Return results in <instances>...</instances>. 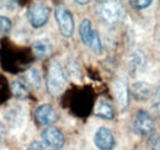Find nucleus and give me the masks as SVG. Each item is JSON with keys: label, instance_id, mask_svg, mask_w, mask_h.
I'll return each mask as SVG.
<instances>
[{"label": "nucleus", "instance_id": "obj_17", "mask_svg": "<svg viewBox=\"0 0 160 150\" xmlns=\"http://www.w3.org/2000/svg\"><path fill=\"white\" fill-rule=\"evenodd\" d=\"M89 48L98 56H100L102 53V43H101L100 36H99V32L96 30H94L92 32V36L90 39V43H89Z\"/></svg>", "mask_w": 160, "mask_h": 150}, {"label": "nucleus", "instance_id": "obj_22", "mask_svg": "<svg viewBox=\"0 0 160 150\" xmlns=\"http://www.w3.org/2000/svg\"><path fill=\"white\" fill-rule=\"evenodd\" d=\"M27 150H46V148H44L43 143H41L38 140H35V142H32V143L28 145Z\"/></svg>", "mask_w": 160, "mask_h": 150}, {"label": "nucleus", "instance_id": "obj_2", "mask_svg": "<svg viewBox=\"0 0 160 150\" xmlns=\"http://www.w3.org/2000/svg\"><path fill=\"white\" fill-rule=\"evenodd\" d=\"M46 86H47V91L52 96H58L65 90L67 76L58 62H51L47 70Z\"/></svg>", "mask_w": 160, "mask_h": 150}, {"label": "nucleus", "instance_id": "obj_24", "mask_svg": "<svg viewBox=\"0 0 160 150\" xmlns=\"http://www.w3.org/2000/svg\"><path fill=\"white\" fill-rule=\"evenodd\" d=\"M89 1H75V4H79V5H86Z\"/></svg>", "mask_w": 160, "mask_h": 150}, {"label": "nucleus", "instance_id": "obj_8", "mask_svg": "<svg viewBox=\"0 0 160 150\" xmlns=\"http://www.w3.org/2000/svg\"><path fill=\"white\" fill-rule=\"evenodd\" d=\"M134 129L142 135H149L154 131V121L152 116L144 110H139L136 114Z\"/></svg>", "mask_w": 160, "mask_h": 150}, {"label": "nucleus", "instance_id": "obj_21", "mask_svg": "<svg viewBox=\"0 0 160 150\" xmlns=\"http://www.w3.org/2000/svg\"><path fill=\"white\" fill-rule=\"evenodd\" d=\"M154 110L160 116V86H158V89L154 94Z\"/></svg>", "mask_w": 160, "mask_h": 150}, {"label": "nucleus", "instance_id": "obj_15", "mask_svg": "<svg viewBox=\"0 0 160 150\" xmlns=\"http://www.w3.org/2000/svg\"><path fill=\"white\" fill-rule=\"evenodd\" d=\"M27 80L31 82L35 90H40L42 88V75H41L40 69L37 68H31L27 73Z\"/></svg>", "mask_w": 160, "mask_h": 150}, {"label": "nucleus", "instance_id": "obj_1", "mask_svg": "<svg viewBox=\"0 0 160 150\" xmlns=\"http://www.w3.org/2000/svg\"><path fill=\"white\" fill-rule=\"evenodd\" d=\"M96 14L105 25L116 26L123 21L126 12L120 2L102 1L96 5Z\"/></svg>", "mask_w": 160, "mask_h": 150}, {"label": "nucleus", "instance_id": "obj_12", "mask_svg": "<svg viewBox=\"0 0 160 150\" xmlns=\"http://www.w3.org/2000/svg\"><path fill=\"white\" fill-rule=\"evenodd\" d=\"M92 32H94V28H92V22L91 20L89 19H84L81 21L79 26V35L81 42L89 47V43H90V39L92 36Z\"/></svg>", "mask_w": 160, "mask_h": 150}, {"label": "nucleus", "instance_id": "obj_19", "mask_svg": "<svg viewBox=\"0 0 160 150\" xmlns=\"http://www.w3.org/2000/svg\"><path fill=\"white\" fill-rule=\"evenodd\" d=\"M149 147L152 150H160V135L154 133L149 138Z\"/></svg>", "mask_w": 160, "mask_h": 150}, {"label": "nucleus", "instance_id": "obj_25", "mask_svg": "<svg viewBox=\"0 0 160 150\" xmlns=\"http://www.w3.org/2000/svg\"><path fill=\"white\" fill-rule=\"evenodd\" d=\"M159 86H160V85H159Z\"/></svg>", "mask_w": 160, "mask_h": 150}, {"label": "nucleus", "instance_id": "obj_11", "mask_svg": "<svg viewBox=\"0 0 160 150\" xmlns=\"http://www.w3.org/2000/svg\"><path fill=\"white\" fill-rule=\"evenodd\" d=\"M32 48H33V52L36 53V56L38 57V58H44L48 54H51V52H52V43L47 38H41V39H37V41L33 42Z\"/></svg>", "mask_w": 160, "mask_h": 150}, {"label": "nucleus", "instance_id": "obj_23", "mask_svg": "<svg viewBox=\"0 0 160 150\" xmlns=\"http://www.w3.org/2000/svg\"><path fill=\"white\" fill-rule=\"evenodd\" d=\"M155 38L158 39V42L160 43V26L155 30Z\"/></svg>", "mask_w": 160, "mask_h": 150}, {"label": "nucleus", "instance_id": "obj_20", "mask_svg": "<svg viewBox=\"0 0 160 150\" xmlns=\"http://www.w3.org/2000/svg\"><path fill=\"white\" fill-rule=\"evenodd\" d=\"M152 4H153V1H150V0H144V1H131V5H132L133 8H136V9H139V10L149 8Z\"/></svg>", "mask_w": 160, "mask_h": 150}, {"label": "nucleus", "instance_id": "obj_7", "mask_svg": "<svg viewBox=\"0 0 160 150\" xmlns=\"http://www.w3.org/2000/svg\"><path fill=\"white\" fill-rule=\"evenodd\" d=\"M35 117L40 124L47 126V127H49L51 124H53L58 121V113L54 110V107L49 103L40 105L35 110Z\"/></svg>", "mask_w": 160, "mask_h": 150}, {"label": "nucleus", "instance_id": "obj_13", "mask_svg": "<svg viewBox=\"0 0 160 150\" xmlns=\"http://www.w3.org/2000/svg\"><path fill=\"white\" fill-rule=\"evenodd\" d=\"M95 114L98 117H100V118H103V119H112L115 117V111H113L112 106L107 101L100 100L98 102V105H96Z\"/></svg>", "mask_w": 160, "mask_h": 150}, {"label": "nucleus", "instance_id": "obj_9", "mask_svg": "<svg viewBox=\"0 0 160 150\" xmlns=\"http://www.w3.org/2000/svg\"><path fill=\"white\" fill-rule=\"evenodd\" d=\"M94 143L100 150H112L115 147V138L112 132L106 127H100L95 132Z\"/></svg>", "mask_w": 160, "mask_h": 150}, {"label": "nucleus", "instance_id": "obj_16", "mask_svg": "<svg viewBox=\"0 0 160 150\" xmlns=\"http://www.w3.org/2000/svg\"><path fill=\"white\" fill-rule=\"evenodd\" d=\"M150 92H152V90H150V86L148 85V82L138 81L133 85V94L138 98H147L150 95Z\"/></svg>", "mask_w": 160, "mask_h": 150}, {"label": "nucleus", "instance_id": "obj_10", "mask_svg": "<svg viewBox=\"0 0 160 150\" xmlns=\"http://www.w3.org/2000/svg\"><path fill=\"white\" fill-rule=\"evenodd\" d=\"M145 68V56L140 49H136L129 58V69L132 73H139Z\"/></svg>", "mask_w": 160, "mask_h": 150}, {"label": "nucleus", "instance_id": "obj_4", "mask_svg": "<svg viewBox=\"0 0 160 150\" xmlns=\"http://www.w3.org/2000/svg\"><path fill=\"white\" fill-rule=\"evenodd\" d=\"M49 15H51V9L48 8V5L42 4V2L31 5L27 11V18L33 28L43 27L48 22Z\"/></svg>", "mask_w": 160, "mask_h": 150}, {"label": "nucleus", "instance_id": "obj_5", "mask_svg": "<svg viewBox=\"0 0 160 150\" xmlns=\"http://www.w3.org/2000/svg\"><path fill=\"white\" fill-rule=\"evenodd\" d=\"M41 137H42V140H43L44 145H47L51 149L59 150L65 144L64 134L57 127H52V126L46 127L41 133Z\"/></svg>", "mask_w": 160, "mask_h": 150}, {"label": "nucleus", "instance_id": "obj_18", "mask_svg": "<svg viewBox=\"0 0 160 150\" xmlns=\"http://www.w3.org/2000/svg\"><path fill=\"white\" fill-rule=\"evenodd\" d=\"M11 20L8 16L0 15V33H8L11 30Z\"/></svg>", "mask_w": 160, "mask_h": 150}, {"label": "nucleus", "instance_id": "obj_6", "mask_svg": "<svg viewBox=\"0 0 160 150\" xmlns=\"http://www.w3.org/2000/svg\"><path fill=\"white\" fill-rule=\"evenodd\" d=\"M112 89L116 102L121 110H126L129 105V88L124 78H117L112 82Z\"/></svg>", "mask_w": 160, "mask_h": 150}, {"label": "nucleus", "instance_id": "obj_3", "mask_svg": "<svg viewBox=\"0 0 160 150\" xmlns=\"http://www.w3.org/2000/svg\"><path fill=\"white\" fill-rule=\"evenodd\" d=\"M54 16L56 21L58 25L62 36L65 38H70L74 33V28H75V23L72 12L69 11V9H67L64 5H57L54 9Z\"/></svg>", "mask_w": 160, "mask_h": 150}, {"label": "nucleus", "instance_id": "obj_14", "mask_svg": "<svg viewBox=\"0 0 160 150\" xmlns=\"http://www.w3.org/2000/svg\"><path fill=\"white\" fill-rule=\"evenodd\" d=\"M11 90H12V94L16 98H25L27 94H28V88H27V84L26 81H23L21 78L19 79H15L11 84Z\"/></svg>", "mask_w": 160, "mask_h": 150}]
</instances>
